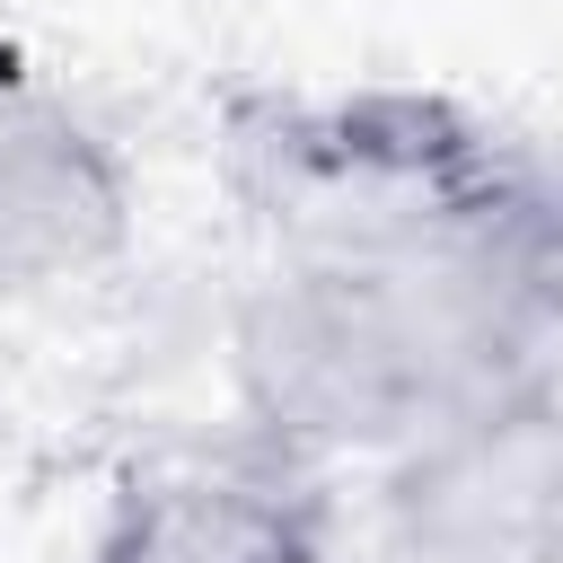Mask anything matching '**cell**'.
<instances>
[{
    "label": "cell",
    "mask_w": 563,
    "mask_h": 563,
    "mask_svg": "<svg viewBox=\"0 0 563 563\" xmlns=\"http://www.w3.org/2000/svg\"><path fill=\"white\" fill-rule=\"evenodd\" d=\"M238 176L273 220V255H449L519 229L537 176L449 97L343 88L246 97L229 114Z\"/></svg>",
    "instance_id": "obj_2"
},
{
    "label": "cell",
    "mask_w": 563,
    "mask_h": 563,
    "mask_svg": "<svg viewBox=\"0 0 563 563\" xmlns=\"http://www.w3.org/2000/svg\"><path fill=\"white\" fill-rule=\"evenodd\" d=\"M132 246L123 150L53 106L0 97V299L88 282Z\"/></svg>",
    "instance_id": "obj_5"
},
{
    "label": "cell",
    "mask_w": 563,
    "mask_h": 563,
    "mask_svg": "<svg viewBox=\"0 0 563 563\" xmlns=\"http://www.w3.org/2000/svg\"><path fill=\"white\" fill-rule=\"evenodd\" d=\"M334 501L273 440L176 449L114 484L88 563H325Z\"/></svg>",
    "instance_id": "obj_4"
},
{
    "label": "cell",
    "mask_w": 563,
    "mask_h": 563,
    "mask_svg": "<svg viewBox=\"0 0 563 563\" xmlns=\"http://www.w3.org/2000/svg\"><path fill=\"white\" fill-rule=\"evenodd\" d=\"M255 440L290 457H405L519 387L510 238L449 255H273L238 308Z\"/></svg>",
    "instance_id": "obj_1"
},
{
    "label": "cell",
    "mask_w": 563,
    "mask_h": 563,
    "mask_svg": "<svg viewBox=\"0 0 563 563\" xmlns=\"http://www.w3.org/2000/svg\"><path fill=\"white\" fill-rule=\"evenodd\" d=\"M545 563H563V545H554V554H545Z\"/></svg>",
    "instance_id": "obj_6"
},
{
    "label": "cell",
    "mask_w": 563,
    "mask_h": 563,
    "mask_svg": "<svg viewBox=\"0 0 563 563\" xmlns=\"http://www.w3.org/2000/svg\"><path fill=\"white\" fill-rule=\"evenodd\" d=\"M563 545V405L510 387L387 457V563H545Z\"/></svg>",
    "instance_id": "obj_3"
}]
</instances>
